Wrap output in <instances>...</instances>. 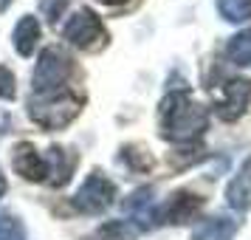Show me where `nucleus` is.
<instances>
[{
  "mask_svg": "<svg viewBox=\"0 0 251 240\" xmlns=\"http://www.w3.org/2000/svg\"><path fill=\"white\" fill-rule=\"evenodd\" d=\"M116 201V184L104 172H91L74 195V206L85 215H99Z\"/></svg>",
  "mask_w": 251,
  "mask_h": 240,
  "instance_id": "20e7f679",
  "label": "nucleus"
},
{
  "mask_svg": "<svg viewBox=\"0 0 251 240\" xmlns=\"http://www.w3.org/2000/svg\"><path fill=\"white\" fill-rule=\"evenodd\" d=\"M158 125L161 136L172 144H195L209 125V113L203 105L192 102L189 91H170L161 99Z\"/></svg>",
  "mask_w": 251,
  "mask_h": 240,
  "instance_id": "f257e3e1",
  "label": "nucleus"
},
{
  "mask_svg": "<svg viewBox=\"0 0 251 240\" xmlns=\"http://www.w3.org/2000/svg\"><path fill=\"white\" fill-rule=\"evenodd\" d=\"M14 96H17V88H14V74L6 68V65H0V99L12 102Z\"/></svg>",
  "mask_w": 251,
  "mask_h": 240,
  "instance_id": "6ab92c4d",
  "label": "nucleus"
},
{
  "mask_svg": "<svg viewBox=\"0 0 251 240\" xmlns=\"http://www.w3.org/2000/svg\"><path fill=\"white\" fill-rule=\"evenodd\" d=\"M141 232V226H133L130 220H116L99 232V238H110V240H133Z\"/></svg>",
  "mask_w": 251,
  "mask_h": 240,
  "instance_id": "dca6fc26",
  "label": "nucleus"
},
{
  "mask_svg": "<svg viewBox=\"0 0 251 240\" xmlns=\"http://www.w3.org/2000/svg\"><path fill=\"white\" fill-rule=\"evenodd\" d=\"M237 232V220L231 217H206L192 229V240H231Z\"/></svg>",
  "mask_w": 251,
  "mask_h": 240,
  "instance_id": "9d476101",
  "label": "nucleus"
},
{
  "mask_svg": "<svg viewBox=\"0 0 251 240\" xmlns=\"http://www.w3.org/2000/svg\"><path fill=\"white\" fill-rule=\"evenodd\" d=\"M71 71H74V62L62 48H46L40 54L31 85H34L37 93H54L62 88V82L71 77Z\"/></svg>",
  "mask_w": 251,
  "mask_h": 240,
  "instance_id": "7ed1b4c3",
  "label": "nucleus"
},
{
  "mask_svg": "<svg viewBox=\"0 0 251 240\" xmlns=\"http://www.w3.org/2000/svg\"><path fill=\"white\" fill-rule=\"evenodd\" d=\"M201 206H203V198L192 192H175L155 217H164L167 223H186L201 212Z\"/></svg>",
  "mask_w": 251,
  "mask_h": 240,
  "instance_id": "6e6552de",
  "label": "nucleus"
},
{
  "mask_svg": "<svg viewBox=\"0 0 251 240\" xmlns=\"http://www.w3.org/2000/svg\"><path fill=\"white\" fill-rule=\"evenodd\" d=\"M12 3H14V0H0V12H3V9H9Z\"/></svg>",
  "mask_w": 251,
  "mask_h": 240,
  "instance_id": "4be33fe9",
  "label": "nucleus"
},
{
  "mask_svg": "<svg viewBox=\"0 0 251 240\" xmlns=\"http://www.w3.org/2000/svg\"><path fill=\"white\" fill-rule=\"evenodd\" d=\"M226 201H228V206H234L237 212L251 209V159L243 161V167L237 170V175L228 181Z\"/></svg>",
  "mask_w": 251,
  "mask_h": 240,
  "instance_id": "1a4fd4ad",
  "label": "nucleus"
},
{
  "mask_svg": "<svg viewBox=\"0 0 251 240\" xmlns=\"http://www.w3.org/2000/svg\"><path fill=\"white\" fill-rule=\"evenodd\" d=\"M48 159H51V187H62L71 181V172L76 167V156L65 153L62 147H51L48 150Z\"/></svg>",
  "mask_w": 251,
  "mask_h": 240,
  "instance_id": "ddd939ff",
  "label": "nucleus"
},
{
  "mask_svg": "<svg viewBox=\"0 0 251 240\" xmlns=\"http://www.w3.org/2000/svg\"><path fill=\"white\" fill-rule=\"evenodd\" d=\"M217 12L228 23H240L251 17V0H217Z\"/></svg>",
  "mask_w": 251,
  "mask_h": 240,
  "instance_id": "2eb2a0df",
  "label": "nucleus"
},
{
  "mask_svg": "<svg viewBox=\"0 0 251 240\" xmlns=\"http://www.w3.org/2000/svg\"><path fill=\"white\" fill-rule=\"evenodd\" d=\"M152 187H141V189H136V192L130 195L125 201V212L130 217H136V220H141V223H155V212H152Z\"/></svg>",
  "mask_w": 251,
  "mask_h": 240,
  "instance_id": "f8f14e48",
  "label": "nucleus"
},
{
  "mask_svg": "<svg viewBox=\"0 0 251 240\" xmlns=\"http://www.w3.org/2000/svg\"><path fill=\"white\" fill-rule=\"evenodd\" d=\"M251 99V82L249 80H228L223 88V99L217 102V113L226 122H234L243 116L246 105Z\"/></svg>",
  "mask_w": 251,
  "mask_h": 240,
  "instance_id": "423d86ee",
  "label": "nucleus"
},
{
  "mask_svg": "<svg viewBox=\"0 0 251 240\" xmlns=\"http://www.w3.org/2000/svg\"><path fill=\"white\" fill-rule=\"evenodd\" d=\"M0 240H25V232L14 215H3L0 212Z\"/></svg>",
  "mask_w": 251,
  "mask_h": 240,
  "instance_id": "f3484780",
  "label": "nucleus"
},
{
  "mask_svg": "<svg viewBox=\"0 0 251 240\" xmlns=\"http://www.w3.org/2000/svg\"><path fill=\"white\" fill-rule=\"evenodd\" d=\"M102 3H107V6H116V3H125V0H102Z\"/></svg>",
  "mask_w": 251,
  "mask_h": 240,
  "instance_id": "5701e85b",
  "label": "nucleus"
},
{
  "mask_svg": "<svg viewBox=\"0 0 251 240\" xmlns=\"http://www.w3.org/2000/svg\"><path fill=\"white\" fill-rule=\"evenodd\" d=\"M12 164H14V172L23 175L25 181H43L48 175V164L40 159V153H37L31 144H25V141H20V144L14 147Z\"/></svg>",
  "mask_w": 251,
  "mask_h": 240,
  "instance_id": "0eeeda50",
  "label": "nucleus"
},
{
  "mask_svg": "<svg viewBox=\"0 0 251 240\" xmlns=\"http://www.w3.org/2000/svg\"><path fill=\"white\" fill-rule=\"evenodd\" d=\"M226 57L234 62V65H251V26L243 28L228 40L226 46Z\"/></svg>",
  "mask_w": 251,
  "mask_h": 240,
  "instance_id": "4468645a",
  "label": "nucleus"
},
{
  "mask_svg": "<svg viewBox=\"0 0 251 240\" xmlns=\"http://www.w3.org/2000/svg\"><path fill=\"white\" fill-rule=\"evenodd\" d=\"M122 159H125L133 170H150V167H152V159L147 156V150H141V147H125L122 150Z\"/></svg>",
  "mask_w": 251,
  "mask_h": 240,
  "instance_id": "a211bd4d",
  "label": "nucleus"
},
{
  "mask_svg": "<svg viewBox=\"0 0 251 240\" xmlns=\"http://www.w3.org/2000/svg\"><path fill=\"white\" fill-rule=\"evenodd\" d=\"M3 192H6V175H3V170H0V198H3Z\"/></svg>",
  "mask_w": 251,
  "mask_h": 240,
  "instance_id": "412c9836",
  "label": "nucleus"
},
{
  "mask_svg": "<svg viewBox=\"0 0 251 240\" xmlns=\"http://www.w3.org/2000/svg\"><path fill=\"white\" fill-rule=\"evenodd\" d=\"M82 110V99H76L68 91H54V93H37L28 102V116L46 130H62L68 127Z\"/></svg>",
  "mask_w": 251,
  "mask_h": 240,
  "instance_id": "f03ea898",
  "label": "nucleus"
},
{
  "mask_svg": "<svg viewBox=\"0 0 251 240\" xmlns=\"http://www.w3.org/2000/svg\"><path fill=\"white\" fill-rule=\"evenodd\" d=\"M37 40H40V23L37 17L25 14L20 23L14 26V34H12V43H14V51L20 57H31L37 48Z\"/></svg>",
  "mask_w": 251,
  "mask_h": 240,
  "instance_id": "9b49d317",
  "label": "nucleus"
},
{
  "mask_svg": "<svg viewBox=\"0 0 251 240\" xmlns=\"http://www.w3.org/2000/svg\"><path fill=\"white\" fill-rule=\"evenodd\" d=\"M65 40L76 48H102L104 40H107V31H104L102 20L91 12V9H79L76 14H71L68 26H65Z\"/></svg>",
  "mask_w": 251,
  "mask_h": 240,
  "instance_id": "39448f33",
  "label": "nucleus"
},
{
  "mask_svg": "<svg viewBox=\"0 0 251 240\" xmlns=\"http://www.w3.org/2000/svg\"><path fill=\"white\" fill-rule=\"evenodd\" d=\"M65 3H68V0H46V3H43V9L48 12V20H57V17H59V9H62Z\"/></svg>",
  "mask_w": 251,
  "mask_h": 240,
  "instance_id": "aec40b11",
  "label": "nucleus"
}]
</instances>
